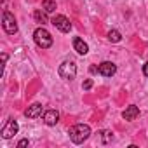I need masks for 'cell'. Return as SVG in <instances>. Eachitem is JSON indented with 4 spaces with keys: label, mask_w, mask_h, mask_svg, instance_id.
<instances>
[{
    "label": "cell",
    "mask_w": 148,
    "mask_h": 148,
    "mask_svg": "<svg viewBox=\"0 0 148 148\" xmlns=\"http://www.w3.org/2000/svg\"><path fill=\"white\" fill-rule=\"evenodd\" d=\"M143 73H145V77L148 79V61H146V63L143 64Z\"/></svg>",
    "instance_id": "cell-18"
},
{
    "label": "cell",
    "mask_w": 148,
    "mask_h": 148,
    "mask_svg": "<svg viewBox=\"0 0 148 148\" xmlns=\"http://www.w3.org/2000/svg\"><path fill=\"white\" fill-rule=\"evenodd\" d=\"M42 112H44L42 105H40V103H33V105H30V106L25 110V117H26V119H37V117L42 115Z\"/></svg>",
    "instance_id": "cell-8"
},
{
    "label": "cell",
    "mask_w": 148,
    "mask_h": 148,
    "mask_svg": "<svg viewBox=\"0 0 148 148\" xmlns=\"http://www.w3.org/2000/svg\"><path fill=\"white\" fill-rule=\"evenodd\" d=\"M73 49H75L80 56H86V54L89 52V45H87L80 37H75V38H73Z\"/></svg>",
    "instance_id": "cell-9"
},
{
    "label": "cell",
    "mask_w": 148,
    "mask_h": 148,
    "mask_svg": "<svg viewBox=\"0 0 148 148\" xmlns=\"http://www.w3.org/2000/svg\"><path fill=\"white\" fill-rule=\"evenodd\" d=\"M70 139L71 143H75V145H82L89 136H91V127L87 124H75V125H71L70 131Z\"/></svg>",
    "instance_id": "cell-1"
},
{
    "label": "cell",
    "mask_w": 148,
    "mask_h": 148,
    "mask_svg": "<svg viewBox=\"0 0 148 148\" xmlns=\"http://www.w3.org/2000/svg\"><path fill=\"white\" fill-rule=\"evenodd\" d=\"M2 26H4V32L9 33V35L18 33V23H16L14 14H11L9 11H4V14H2Z\"/></svg>",
    "instance_id": "cell-4"
},
{
    "label": "cell",
    "mask_w": 148,
    "mask_h": 148,
    "mask_svg": "<svg viewBox=\"0 0 148 148\" xmlns=\"http://www.w3.org/2000/svg\"><path fill=\"white\" fill-rule=\"evenodd\" d=\"M115 71H117V66L112 61H103L98 66V73H99V75H103V77H113Z\"/></svg>",
    "instance_id": "cell-7"
},
{
    "label": "cell",
    "mask_w": 148,
    "mask_h": 148,
    "mask_svg": "<svg viewBox=\"0 0 148 148\" xmlns=\"http://www.w3.org/2000/svg\"><path fill=\"white\" fill-rule=\"evenodd\" d=\"M91 87H92V80H91V79H87V80H86V82L82 84V89H86V91H89Z\"/></svg>",
    "instance_id": "cell-16"
},
{
    "label": "cell",
    "mask_w": 148,
    "mask_h": 148,
    "mask_svg": "<svg viewBox=\"0 0 148 148\" xmlns=\"http://www.w3.org/2000/svg\"><path fill=\"white\" fill-rule=\"evenodd\" d=\"M108 40H110V42H120V40H122L120 32H119V30H110V32H108Z\"/></svg>",
    "instance_id": "cell-14"
},
{
    "label": "cell",
    "mask_w": 148,
    "mask_h": 148,
    "mask_svg": "<svg viewBox=\"0 0 148 148\" xmlns=\"http://www.w3.org/2000/svg\"><path fill=\"white\" fill-rule=\"evenodd\" d=\"M33 40H35V44H37L40 49H49V47L52 45V37H51V33H49L44 26H40V28L35 30Z\"/></svg>",
    "instance_id": "cell-3"
},
{
    "label": "cell",
    "mask_w": 148,
    "mask_h": 148,
    "mask_svg": "<svg viewBox=\"0 0 148 148\" xmlns=\"http://www.w3.org/2000/svg\"><path fill=\"white\" fill-rule=\"evenodd\" d=\"M138 115H139V108H138L136 105H129V106L122 112V117H124L125 120H129V122H131V120H134Z\"/></svg>",
    "instance_id": "cell-11"
},
{
    "label": "cell",
    "mask_w": 148,
    "mask_h": 148,
    "mask_svg": "<svg viewBox=\"0 0 148 148\" xmlns=\"http://www.w3.org/2000/svg\"><path fill=\"white\" fill-rule=\"evenodd\" d=\"M33 19H35L37 23H40V25H45V23H49V19H47V14H45V12H42V9H37V11L33 12Z\"/></svg>",
    "instance_id": "cell-12"
},
{
    "label": "cell",
    "mask_w": 148,
    "mask_h": 148,
    "mask_svg": "<svg viewBox=\"0 0 148 148\" xmlns=\"http://www.w3.org/2000/svg\"><path fill=\"white\" fill-rule=\"evenodd\" d=\"M44 122H45L47 125H56V124L59 122V113H58L56 110H47V112H44Z\"/></svg>",
    "instance_id": "cell-10"
},
{
    "label": "cell",
    "mask_w": 148,
    "mask_h": 148,
    "mask_svg": "<svg viewBox=\"0 0 148 148\" xmlns=\"http://www.w3.org/2000/svg\"><path fill=\"white\" fill-rule=\"evenodd\" d=\"M42 9L45 12H54L56 11V0H42Z\"/></svg>",
    "instance_id": "cell-13"
},
{
    "label": "cell",
    "mask_w": 148,
    "mask_h": 148,
    "mask_svg": "<svg viewBox=\"0 0 148 148\" xmlns=\"http://www.w3.org/2000/svg\"><path fill=\"white\" fill-rule=\"evenodd\" d=\"M23 146H28V139H21L18 143V148H23Z\"/></svg>",
    "instance_id": "cell-17"
},
{
    "label": "cell",
    "mask_w": 148,
    "mask_h": 148,
    "mask_svg": "<svg viewBox=\"0 0 148 148\" xmlns=\"http://www.w3.org/2000/svg\"><path fill=\"white\" fill-rule=\"evenodd\" d=\"M58 73H59V77L63 80H73L77 77V64L75 61H71V59H66L59 64L58 68Z\"/></svg>",
    "instance_id": "cell-2"
},
{
    "label": "cell",
    "mask_w": 148,
    "mask_h": 148,
    "mask_svg": "<svg viewBox=\"0 0 148 148\" xmlns=\"http://www.w3.org/2000/svg\"><path fill=\"white\" fill-rule=\"evenodd\" d=\"M99 134H101V143H108V141L113 139V132L112 131H99Z\"/></svg>",
    "instance_id": "cell-15"
},
{
    "label": "cell",
    "mask_w": 148,
    "mask_h": 148,
    "mask_svg": "<svg viewBox=\"0 0 148 148\" xmlns=\"http://www.w3.org/2000/svg\"><path fill=\"white\" fill-rule=\"evenodd\" d=\"M51 23H52L59 32H63V33H68V32L71 30V23H70V19H68L66 16H63V14L54 16V18L51 19Z\"/></svg>",
    "instance_id": "cell-5"
},
{
    "label": "cell",
    "mask_w": 148,
    "mask_h": 148,
    "mask_svg": "<svg viewBox=\"0 0 148 148\" xmlns=\"http://www.w3.org/2000/svg\"><path fill=\"white\" fill-rule=\"evenodd\" d=\"M18 131H19L18 122H16L14 119H9V120L5 122V125L2 127V131H0V134H2L4 139H9V138H12L14 134H18Z\"/></svg>",
    "instance_id": "cell-6"
}]
</instances>
